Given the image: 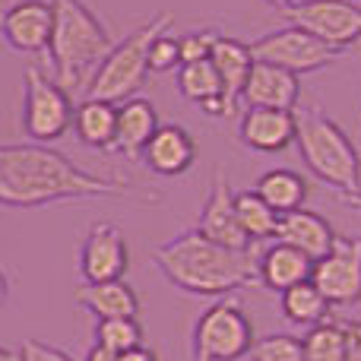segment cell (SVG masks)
<instances>
[{
	"instance_id": "8",
	"label": "cell",
	"mask_w": 361,
	"mask_h": 361,
	"mask_svg": "<svg viewBox=\"0 0 361 361\" xmlns=\"http://www.w3.org/2000/svg\"><path fill=\"white\" fill-rule=\"evenodd\" d=\"M250 54H254V61L273 63V67H282L298 76V73H314V70H324L330 63H336L343 57V51L307 35L298 25H286V29L267 32L263 38H257L250 44Z\"/></svg>"
},
{
	"instance_id": "33",
	"label": "cell",
	"mask_w": 361,
	"mask_h": 361,
	"mask_svg": "<svg viewBox=\"0 0 361 361\" xmlns=\"http://www.w3.org/2000/svg\"><path fill=\"white\" fill-rule=\"evenodd\" d=\"M345 326V361H361V324H343Z\"/></svg>"
},
{
	"instance_id": "21",
	"label": "cell",
	"mask_w": 361,
	"mask_h": 361,
	"mask_svg": "<svg viewBox=\"0 0 361 361\" xmlns=\"http://www.w3.org/2000/svg\"><path fill=\"white\" fill-rule=\"evenodd\" d=\"M76 305L86 307L99 320L140 317V298L124 279L114 282H82L76 288Z\"/></svg>"
},
{
	"instance_id": "20",
	"label": "cell",
	"mask_w": 361,
	"mask_h": 361,
	"mask_svg": "<svg viewBox=\"0 0 361 361\" xmlns=\"http://www.w3.org/2000/svg\"><path fill=\"white\" fill-rule=\"evenodd\" d=\"M311 269H314L311 257H305L292 244H282V241L263 247L260 257H257V282H263L267 288H273L279 295L286 288L298 286V282H307Z\"/></svg>"
},
{
	"instance_id": "37",
	"label": "cell",
	"mask_w": 361,
	"mask_h": 361,
	"mask_svg": "<svg viewBox=\"0 0 361 361\" xmlns=\"http://www.w3.org/2000/svg\"><path fill=\"white\" fill-rule=\"evenodd\" d=\"M6 298H10V279H6V273L0 269V307L6 305Z\"/></svg>"
},
{
	"instance_id": "34",
	"label": "cell",
	"mask_w": 361,
	"mask_h": 361,
	"mask_svg": "<svg viewBox=\"0 0 361 361\" xmlns=\"http://www.w3.org/2000/svg\"><path fill=\"white\" fill-rule=\"evenodd\" d=\"M118 361H159V355L149 349V345H137V349H127V352H121Z\"/></svg>"
},
{
	"instance_id": "6",
	"label": "cell",
	"mask_w": 361,
	"mask_h": 361,
	"mask_svg": "<svg viewBox=\"0 0 361 361\" xmlns=\"http://www.w3.org/2000/svg\"><path fill=\"white\" fill-rule=\"evenodd\" d=\"M254 326L238 301L219 298L200 314L193 326V361H238L254 349Z\"/></svg>"
},
{
	"instance_id": "31",
	"label": "cell",
	"mask_w": 361,
	"mask_h": 361,
	"mask_svg": "<svg viewBox=\"0 0 361 361\" xmlns=\"http://www.w3.org/2000/svg\"><path fill=\"white\" fill-rule=\"evenodd\" d=\"M216 42H219V32L216 29H200V32H190V35L178 38V44H180V63L209 61Z\"/></svg>"
},
{
	"instance_id": "15",
	"label": "cell",
	"mask_w": 361,
	"mask_h": 361,
	"mask_svg": "<svg viewBox=\"0 0 361 361\" xmlns=\"http://www.w3.org/2000/svg\"><path fill=\"white\" fill-rule=\"evenodd\" d=\"M140 159L156 175L178 178L184 171H190L193 162H197V140L178 124H159V130L152 133V140L146 143Z\"/></svg>"
},
{
	"instance_id": "26",
	"label": "cell",
	"mask_w": 361,
	"mask_h": 361,
	"mask_svg": "<svg viewBox=\"0 0 361 361\" xmlns=\"http://www.w3.org/2000/svg\"><path fill=\"white\" fill-rule=\"evenodd\" d=\"M345 326L336 320H324V324L311 326L301 339V352L305 361H345Z\"/></svg>"
},
{
	"instance_id": "29",
	"label": "cell",
	"mask_w": 361,
	"mask_h": 361,
	"mask_svg": "<svg viewBox=\"0 0 361 361\" xmlns=\"http://www.w3.org/2000/svg\"><path fill=\"white\" fill-rule=\"evenodd\" d=\"M250 361H305L301 352V339L286 336V333H273L254 343L250 349Z\"/></svg>"
},
{
	"instance_id": "25",
	"label": "cell",
	"mask_w": 361,
	"mask_h": 361,
	"mask_svg": "<svg viewBox=\"0 0 361 361\" xmlns=\"http://www.w3.org/2000/svg\"><path fill=\"white\" fill-rule=\"evenodd\" d=\"M235 212H238V222H241V231L247 235L250 244H260V241H267V238H276L279 212L269 209L257 190H235Z\"/></svg>"
},
{
	"instance_id": "2",
	"label": "cell",
	"mask_w": 361,
	"mask_h": 361,
	"mask_svg": "<svg viewBox=\"0 0 361 361\" xmlns=\"http://www.w3.org/2000/svg\"><path fill=\"white\" fill-rule=\"evenodd\" d=\"M257 244L250 250H231L203 238L197 228L180 231L169 244L152 250V263L175 288L200 298H222L257 282Z\"/></svg>"
},
{
	"instance_id": "5",
	"label": "cell",
	"mask_w": 361,
	"mask_h": 361,
	"mask_svg": "<svg viewBox=\"0 0 361 361\" xmlns=\"http://www.w3.org/2000/svg\"><path fill=\"white\" fill-rule=\"evenodd\" d=\"M175 25V13L165 10L156 13L149 23H143L140 29H133L124 42H118L108 57L95 67V73L89 76V99H102L111 102V105H121V102L140 95L146 76H149V63H146V54H149V42L162 32H169Z\"/></svg>"
},
{
	"instance_id": "38",
	"label": "cell",
	"mask_w": 361,
	"mask_h": 361,
	"mask_svg": "<svg viewBox=\"0 0 361 361\" xmlns=\"http://www.w3.org/2000/svg\"><path fill=\"white\" fill-rule=\"evenodd\" d=\"M263 4H269V6H276V10L286 13V10H292V6H298L301 0H263Z\"/></svg>"
},
{
	"instance_id": "19",
	"label": "cell",
	"mask_w": 361,
	"mask_h": 361,
	"mask_svg": "<svg viewBox=\"0 0 361 361\" xmlns=\"http://www.w3.org/2000/svg\"><path fill=\"white\" fill-rule=\"evenodd\" d=\"M159 130L156 105L143 95L121 102L118 105V127H114V149L127 159H140L152 133Z\"/></svg>"
},
{
	"instance_id": "17",
	"label": "cell",
	"mask_w": 361,
	"mask_h": 361,
	"mask_svg": "<svg viewBox=\"0 0 361 361\" xmlns=\"http://www.w3.org/2000/svg\"><path fill=\"white\" fill-rule=\"evenodd\" d=\"M209 61L219 73V82H222V111H225V118H235L238 102H241V92H244V82H247L250 67H254L250 44L238 42V38L219 35Z\"/></svg>"
},
{
	"instance_id": "3",
	"label": "cell",
	"mask_w": 361,
	"mask_h": 361,
	"mask_svg": "<svg viewBox=\"0 0 361 361\" xmlns=\"http://www.w3.org/2000/svg\"><path fill=\"white\" fill-rule=\"evenodd\" d=\"M51 10H54V29L48 54L57 70V86L73 92L86 82L89 73H95L114 42L102 19L82 0H51Z\"/></svg>"
},
{
	"instance_id": "23",
	"label": "cell",
	"mask_w": 361,
	"mask_h": 361,
	"mask_svg": "<svg viewBox=\"0 0 361 361\" xmlns=\"http://www.w3.org/2000/svg\"><path fill=\"white\" fill-rule=\"evenodd\" d=\"M257 193H260V200L269 206V209H276L279 216H286V212L292 209H301L307 200V180L298 175V171L292 169H269L263 171L260 178H257Z\"/></svg>"
},
{
	"instance_id": "32",
	"label": "cell",
	"mask_w": 361,
	"mask_h": 361,
	"mask_svg": "<svg viewBox=\"0 0 361 361\" xmlns=\"http://www.w3.org/2000/svg\"><path fill=\"white\" fill-rule=\"evenodd\" d=\"M19 361H73L63 349L48 343H38V339H25L23 349H19Z\"/></svg>"
},
{
	"instance_id": "10",
	"label": "cell",
	"mask_w": 361,
	"mask_h": 361,
	"mask_svg": "<svg viewBox=\"0 0 361 361\" xmlns=\"http://www.w3.org/2000/svg\"><path fill=\"white\" fill-rule=\"evenodd\" d=\"M311 282L333 307H352L361 301V238H339L330 254L314 260Z\"/></svg>"
},
{
	"instance_id": "1",
	"label": "cell",
	"mask_w": 361,
	"mask_h": 361,
	"mask_svg": "<svg viewBox=\"0 0 361 361\" xmlns=\"http://www.w3.org/2000/svg\"><path fill=\"white\" fill-rule=\"evenodd\" d=\"M137 200L127 178H105L86 171L54 146L13 143L0 146V206L42 209L73 200Z\"/></svg>"
},
{
	"instance_id": "13",
	"label": "cell",
	"mask_w": 361,
	"mask_h": 361,
	"mask_svg": "<svg viewBox=\"0 0 361 361\" xmlns=\"http://www.w3.org/2000/svg\"><path fill=\"white\" fill-rule=\"evenodd\" d=\"M197 231L209 241L222 244V247L231 250H250L254 244L247 241V235L241 231V222H238L235 212V190L228 187V178L219 175L209 187V197L203 203V212H200V225Z\"/></svg>"
},
{
	"instance_id": "9",
	"label": "cell",
	"mask_w": 361,
	"mask_h": 361,
	"mask_svg": "<svg viewBox=\"0 0 361 361\" xmlns=\"http://www.w3.org/2000/svg\"><path fill=\"white\" fill-rule=\"evenodd\" d=\"M286 16L288 25H298L336 51L361 42V6L352 0H301L298 6L286 10Z\"/></svg>"
},
{
	"instance_id": "27",
	"label": "cell",
	"mask_w": 361,
	"mask_h": 361,
	"mask_svg": "<svg viewBox=\"0 0 361 361\" xmlns=\"http://www.w3.org/2000/svg\"><path fill=\"white\" fill-rule=\"evenodd\" d=\"M178 89L184 99L197 102L200 108L212 99H222V82H219V73H216V67H212V61L180 63L178 67Z\"/></svg>"
},
{
	"instance_id": "35",
	"label": "cell",
	"mask_w": 361,
	"mask_h": 361,
	"mask_svg": "<svg viewBox=\"0 0 361 361\" xmlns=\"http://www.w3.org/2000/svg\"><path fill=\"white\" fill-rule=\"evenodd\" d=\"M86 361H118V352L105 349V345H92V349H89V355H86Z\"/></svg>"
},
{
	"instance_id": "16",
	"label": "cell",
	"mask_w": 361,
	"mask_h": 361,
	"mask_svg": "<svg viewBox=\"0 0 361 361\" xmlns=\"http://www.w3.org/2000/svg\"><path fill=\"white\" fill-rule=\"evenodd\" d=\"M238 137L254 152H282L295 143V111L276 108H244Z\"/></svg>"
},
{
	"instance_id": "7",
	"label": "cell",
	"mask_w": 361,
	"mask_h": 361,
	"mask_svg": "<svg viewBox=\"0 0 361 361\" xmlns=\"http://www.w3.org/2000/svg\"><path fill=\"white\" fill-rule=\"evenodd\" d=\"M73 99L57 80H48L38 67L23 73V130L32 143H54L73 127Z\"/></svg>"
},
{
	"instance_id": "22",
	"label": "cell",
	"mask_w": 361,
	"mask_h": 361,
	"mask_svg": "<svg viewBox=\"0 0 361 361\" xmlns=\"http://www.w3.org/2000/svg\"><path fill=\"white\" fill-rule=\"evenodd\" d=\"M114 127H118V105L102 99L80 102L73 111V130L80 137V143H86L89 149H114Z\"/></svg>"
},
{
	"instance_id": "28",
	"label": "cell",
	"mask_w": 361,
	"mask_h": 361,
	"mask_svg": "<svg viewBox=\"0 0 361 361\" xmlns=\"http://www.w3.org/2000/svg\"><path fill=\"white\" fill-rule=\"evenodd\" d=\"M95 345H105L111 352H127L143 345V324L137 317H114V320H99L95 326Z\"/></svg>"
},
{
	"instance_id": "18",
	"label": "cell",
	"mask_w": 361,
	"mask_h": 361,
	"mask_svg": "<svg viewBox=\"0 0 361 361\" xmlns=\"http://www.w3.org/2000/svg\"><path fill=\"white\" fill-rule=\"evenodd\" d=\"M276 241L292 244L295 250H301L311 260H320V257L330 254L333 241H336V231L326 222L320 212L314 209H292L286 216H279V228H276Z\"/></svg>"
},
{
	"instance_id": "39",
	"label": "cell",
	"mask_w": 361,
	"mask_h": 361,
	"mask_svg": "<svg viewBox=\"0 0 361 361\" xmlns=\"http://www.w3.org/2000/svg\"><path fill=\"white\" fill-rule=\"evenodd\" d=\"M0 361H19V355H13L10 349H4V345H0Z\"/></svg>"
},
{
	"instance_id": "12",
	"label": "cell",
	"mask_w": 361,
	"mask_h": 361,
	"mask_svg": "<svg viewBox=\"0 0 361 361\" xmlns=\"http://www.w3.org/2000/svg\"><path fill=\"white\" fill-rule=\"evenodd\" d=\"M130 254H127L124 231L111 222L92 225L80 250V279L82 282H114L124 279Z\"/></svg>"
},
{
	"instance_id": "11",
	"label": "cell",
	"mask_w": 361,
	"mask_h": 361,
	"mask_svg": "<svg viewBox=\"0 0 361 361\" xmlns=\"http://www.w3.org/2000/svg\"><path fill=\"white\" fill-rule=\"evenodd\" d=\"M54 10L51 0H16L0 19V38L16 54H42L48 51Z\"/></svg>"
},
{
	"instance_id": "30",
	"label": "cell",
	"mask_w": 361,
	"mask_h": 361,
	"mask_svg": "<svg viewBox=\"0 0 361 361\" xmlns=\"http://www.w3.org/2000/svg\"><path fill=\"white\" fill-rule=\"evenodd\" d=\"M146 63H149V73H171V70L180 67V44L175 35L162 32L149 42V54H146Z\"/></svg>"
},
{
	"instance_id": "4",
	"label": "cell",
	"mask_w": 361,
	"mask_h": 361,
	"mask_svg": "<svg viewBox=\"0 0 361 361\" xmlns=\"http://www.w3.org/2000/svg\"><path fill=\"white\" fill-rule=\"evenodd\" d=\"M295 146L307 171L336 193L361 190V156L349 133L330 121L324 111L295 114Z\"/></svg>"
},
{
	"instance_id": "24",
	"label": "cell",
	"mask_w": 361,
	"mask_h": 361,
	"mask_svg": "<svg viewBox=\"0 0 361 361\" xmlns=\"http://www.w3.org/2000/svg\"><path fill=\"white\" fill-rule=\"evenodd\" d=\"M330 301L320 295V288L314 286L311 279L307 282H298V286H292V288H286L282 292V314H286L292 324H298V326H317V324H324V320H330Z\"/></svg>"
},
{
	"instance_id": "36",
	"label": "cell",
	"mask_w": 361,
	"mask_h": 361,
	"mask_svg": "<svg viewBox=\"0 0 361 361\" xmlns=\"http://www.w3.org/2000/svg\"><path fill=\"white\" fill-rule=\"evenodd\" d=\"M339 200H343L349 209H355V212H361V190L358 193H339Z\"/></svg>"
},
{
	"instance_id": "14",
	"label": "cell",
	"mask_w": 361,
	"mask_h": 361,
	"mask_svg": "<svg viewBox=\"0 0 361 361\" xmlns=\"http://www.w3.org/2000/svg\"><path fill=\"white\" fill-rule=\"evenodd\" d=\"M298 95H301V82L295 73H288V70H282V67H273V63L254 61L241 99L247 108L295 111V108H298Z\"/></svg>"
}]
</instances>
